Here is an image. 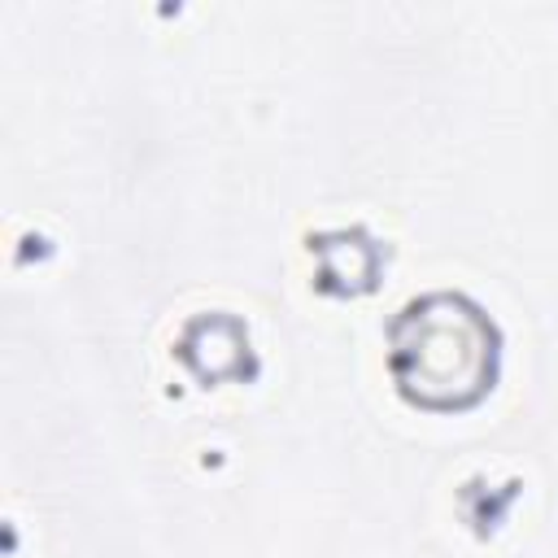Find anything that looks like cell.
I'll return each instance as SVG.
<instances>
[{
  "instance_id": "6da1fadb",
  "label": "cell",
  "mask_w": 558,
  "mask_h": 558,
  "mask_svg": "<svg viewBox=\"0 0 558 558\" xmlns=\"http://www.w3.org/2000/svg\"><path fill=\"white\" fill-rule=\"evenodd\" d=\"M497 331L466 296H423L392 323L397 388L432 410H458L493 388Z\"/></svg>"
}]
</instances>
